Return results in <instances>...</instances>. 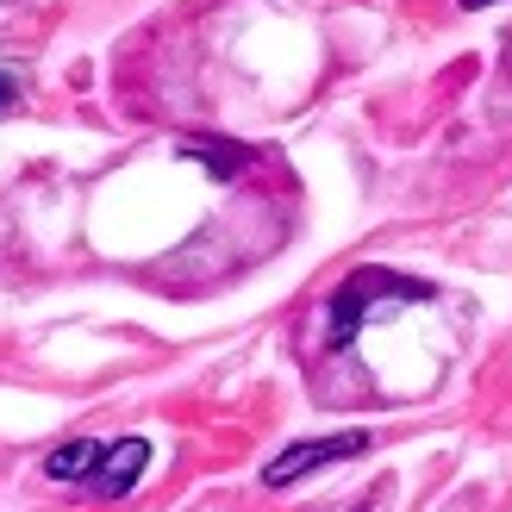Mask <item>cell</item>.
I'll use <instances>...</instances> for the list:
<instances>
[{"instance_id": "6da1fadb", "label": "cell", "mask_w": 512, "mask_h": 512, "mask_svg": "<svg viewBox=\"0 0 512 512\" xmlns=\"http://www.w3.org/2000/svg\"><path fill=\"white\" fill-rule=\"evenodd\" d=\"M431 300L425 281L413 275H394V269H356L338 294H331V331H325V344L331 350H350V338L363 331V319L375 313H394V306H419Z\"/></svg>"}, {"instance_id": "7a4b0ae2", "label": "cell", "mask_w": 512, "mask_h": 512, "mask_svg": "<svg viewBox=\"0 0 512 512\" xmlns=\"http://www.w3.org/2000/svg\"><path fill=\"white\" fill-rule=\"evenodd\" d=\"M369 450V431H338V438H306V444H288L275 456V463H263V488H294L300 475H313L325 463H350V456Z\"/></svg>"}, {"instance_id": "3957f363", "label": "cell", "mask_w": 512, "mask_h": 512, "mask_svg": "<svg viewBox=\"0 0 512 512\" xmlns=\"http://www.w3.org/2000/svg\"><path fill=\"white\" fill-rule=\"evenodd\" d=\"M150 469V444L144 438H119V444H107V456H100V469L88 475V488L100 494V500H119V494H132L138 488V475Z\"/></svg>"}, {"instance_id": "277c9868", "label": "cell", "mask_w": 512, "mask_h": 512, "mask_svg": "<svg viewBox=\"0 0 512 512\" xmlns=\"http://www.w3.org/2000/svg\"><path fill=\"white\" fill-rule=\"evenodd\" d=\"M182 157H194L207 175H219V182H232V175H244V169L256 163V150L225 144V138H188V144H182Z\"/></svg>"}, {"instance_id": "5b68a950", "label": "cell", "mask_w": 512, "mask_h": 512, "mask_svg": "<svg viewBox=\"0 0 512 512\" xmlns=\"http://www.w3.org/2000/svg\"><path fill=\"white\" fill-rule=\"evenodd\" d=\"M100 456H107V444H100V438H75V444H63V450L44 456V475L50 481H88L100 469Z\"/></svg>"}, {"instance_id": "8992f818", "label": "cell", "mask_w": 512, "mask_h": 512, "mask_svg": "<svg viewBox=\"0 0 512 512\" xmlns=\"http://www.w3.org/2000/svg\"><path fill=\"white\" fill-rule=\"evenodd\" d=\"M13 94H19V88H13V75L0 69V107H13Z\"/></svg>"}, {"instance_id": "52a82bcc", "label": "cell", "mask_w": 512, "mask_h": 512, "mask_svg": "<svg viewBox=\"0 0 512 512\" xmlns=\"http://www.w3.org/2000/svg\"><path fill=\"white\" fill-rule=\"evenodd\" d=\"M463 7H488V0H463Z\"/></svg>"}]
</instances>
